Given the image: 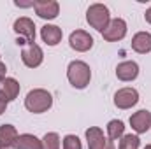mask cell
Segmentation results:
<instances>
[{"instance_id":"obj_20","label":"cell","mask_w":151,"mask_h":149,"mask_svg":"<svg viewBox=\"0 0 151 149\" xmlns=\"http://www.w3.org/2000/svg\"><path fill=\"white\" fill-rule=\"evenodd\" d=\"M141 146V139L139 135L135 133H127L119 139V144H118V149H139Z\"/></svg>"},{"instance_id":"obj_3","label":"cell","mask_w":151,"mask_h":149,"mask_svg":"<svg viewBox=\"0 0 151 149\" xmlns=\"http://www.w3.org/2000/svg\"><path fill=\"white\" fill-rule=\"evenodd\" d=\"M86 21L91 28H95L97 32H104L111 21V12L109 7L104 4H91L86 11Z\"/></svg>"},{"instance_id":"obj_16","label":"cell","mask_w":151,"mask_h":149,"mask_svg":"<svg viewBox=\"0 0 151 149\" xmlns=\"http://www.w3.org/2000/svg\"><path fill=\"white\" fill-rule=\"evenodd\" d=\"M19 90H21V86H19V82H18L14 77H5V79H4V82H2V91L5 93V97H7L9 102H12V100L18 98Z\"/></svg>"},{"instance_id":"obj_15","label":"cell","mask_w":151,"mask_h":149,"mask_svg":"<svg viewBox=\"0 0 151 149\" xmlns=\"http://www.w3.org/2000/svg\"><path fill=\"white\" fill-rule=\"evenodd\" d=\"M18 137H19V133H18L16 126H12V125H0V144L2 146L12 149L16 146Z\"/></svg>"},{"instance_id":"obj_13","label":"cell","mask_w":151,"mask_h":149,"mask_svg":"<svg viewBox=\"0 0 151 149\" xmlns=\"http://www.w3.org/2000/svg\"><path fill=\"white\" fill-rule=\"evenodd\" d=\"M62 37H63V32L56 25H44L40 28V39L47 46H58L62 42Z\"/></svg>"},{"instance_id":"obj_10","label":"cell","mask_w":151,"mask_h":149,"mask_svg":"<svg viewBox=\"0 0 151 149\" xmlns=\"http://www.w3.org/2000/svg\"><path fill=\"white\" fill-rule=\"evenodd\" d=\"M130 126L135 132V135H142L151 128V112L146 109L134 112L130 116Z\"/></svg>"},{"instance_id":"obj_27","label":"cell","mask_w":151,"mask_h":149,"mask_svg":"<svg viewBox=\"0 0 151 149\" xmlns=\"http://www.w3.org/2000/svg\"><path fill=\"white\" fill-rule=\"evenodd\" d=\"M144 149H151V144H148V146H146V148H144Z\"/></svg>"},{"instance_id":"obj_7","label":"cell","mask_w":151,"mask_h":149,"mask_svg":"<svg viewBox=\"0 0 151 149\" xmlns=\"http://www.w3.org/2000/svg\"><path fill=\"white\" fill-rule=\"evenodd\" d=\"M127 21L125 19H121V18H114L109 21V25H107V28L102 32V37L104 40H107V42H118V40H121V39L127 37Z\"/></svg>"},{"instance_id":"obj_6","label":"cell","mask_w":151,"mask_h":149,"mask_svg":"<svg viewBox=\"0 0 151 149\" xmlns=\"http://www.w3.org/2000/svg\"><path fill=\"white\" fill-rule=\"evenodd\" d=\"M12 28L19 35V39H23L27 44H35V23L30 18H27V16L18 18L14 21Z\"/></svg>"},{"instance_id":"obj_2","label":"cell","mask_w":151,"mask_h":149,"mask_svg":"<svg viewBox=\"0 0 151 149\" xmlns=\"http://www.w3.org/2000/svg\"><path fill=\"white\" fill-rule=\"evenodd\" d=\"M67 79L76 90H84L91 81V69L86 62L74 60L67 67Z\"/></svg>"},{"instance_id":"obj_18","label":"cell","mask_w":151,"mask_h":149,"mask_svg":"<svg viewBox=\"0 0 151 149\" xmlns=\"http://www.w3.org/2000/svg\"><path fill=\"white\" fill-rule=\"evenodd\" d=\"M107 130V139L109 140H119L123 135H125V123L121 119H111L106 126Z\"/></svg>"},{"instance_id":"obj_23","label":"cell","mask_w":151,"mask_h":149,"mask_svg":"<svg viewBox=\"0 0 151 149\" xmlns=\"http://www.w3.org/2000/svg\"><path fill=\"white\" fill-rule=\"evenodd\" d=\"M7 77V67H5V63H2L0 62V84L4 82V79Z\"/></svg>"},{"instance_id":"obj_25","label":"cell","mask_w":151,"mask_h":149,"mask_svg":"<svg viewBox=\"0 0 151 149\" xmlns=\"http://www.w3.org/2000/svg\"><path fill=\"white\" fill-rule=\"evenodd\" d=\"M106 149H116V146H114L113 140H109V144H107V148H106Z\"/></svg>"},{"instance_id":"obj_5","label":"cell","mask_w":151,"mask_h":149,"mask_svg":"<svg viewBox=\"0 0 151 149\" xmlns=\"http://www.w3.org/2000/svg\"><path fill=\"white\" fill-rule=\"evenodd\" d=\"M21 62L28 69H37L44 62V51L39 44H27L21 51Z\"/></svg>"},{"instance_id":"obj_8","label":"cell","mask_w":151,"mask_h":149,"mask_svg":"<svg viewBox=\"0 0 151 149\" xmlns=\"http://www.w3.org/2000/svg\"><path fill=\"white\" fill-rule=\"evenodd\" d=\"M93 37L86 30H74L69 37V46L77 53H86L93 47Z\"/></svg>"},{"instance_id":"obj_21","label":"cell","mask_w":151,"mask_h":149,"mask_svg":"<svg viewBox=\"0 0 151 149\" xmlns=\"http://www.w3.org/2000/svg\"><path fill=\"white\" fill-rule=\"evenodd\" d=\"M62 149H83V144H81L77 135L69 133L62 139Z\"/></svg>"},{"instance_id":"obj_11","label":"cell","mask_w":151,"mask_h":149,"mask_svg":"<svg viewBox=\"0 0 151 149\" xmlns=\"http://www.w3.org/2000/svg\"><path fill=\"white\" fill-rule=\"evenodd\" d=\"M84 135H86L88 149H106L109 144V139L104 135V130L99 126H90Z\"/></svg>"},{"instance_id":"obj_12","label":"cell","mask_w":151,"mask_h":149,"mask_svg":"<svg viewBox=\"0 0 151 149\" xmlns=\"http://www.w3.org/2000/svg\"><path fill=\"white\" fill-rule=\"evenodd\" d=\"M139 75V65L132 60H127V62H121L118 63L116 67V77L123 82H132L135 81Z\"/></svg>"},{"instance_id":"obj_26","label":"cell","mask_w":151,"mask_h":149,"mask_svg":"<svg viewBox=\"0 0 151 149\" xmlns=\"http://www.w3.org/2000/svg\"><path fill=\"white\" fill-rule=\"evenodd\" d=\"M0 149H11V148H5V146H2V144H0Z\"/></svg>"},{"instance_id":"obj_24","label":"cell","mask_w":151,"mask_h":149,"mask_svg":"<svg viewBox=\"0 0 151 149\" xmlns=\"http://www.w3.org/2000/svg\"><path fill=\"white\" fill-rule=\"evenodd\" d=\"M144 19L151 25V7H150V9H146V12H144Z\"/></svg>"},{"instance_id":"obj_9","label":"cell","mask_w":151,"mask_h":149,"mask_svg":"<svg viewBox=\"0 0 151 149\" xmlns=\"http://www.w3.org/2000/svg\"><path fill=\"white\" fill-rule=\"evenodd\" d=\"M34 11L39 18L51 21L60 14V4L56 0H37L34 2Z\"/></svg>"},{"instance_id":"obj_1","label":"cell","mask_w":151,"mask_h":149,"mask_svg":"<svg viewBox=\"0 0 151 149\" xmlns=\"http://www.w3.org/2000/svg\"><path fill=\"white\" fill-rule=\"evenodd\" d=\"M25 107L27 111L32 112V114H42V112H47L53 107V97L47 90L44 88H35V90H30L25 97Z\"/></svg>"},{"instance_id":"obj_22","label":"cell","mask_w":151,"mask_h":149,"mask_svg":"<svg viewBox=\"0 0 151 149\" xmlns=\"http://www.w3.org/2000/svg\"><path fill=\"white\" fill-rule=\"evenodd\" d=\"M7 105H9V100H7V97H5V93L0 90V116L5 112V109H7Z\"/></svg>"},{"instance_id":"obj_17","label":"cell","mask_w":151,"mask_h":149,"mask_svg":"<svg viewBox=\"0 0 151 149\" xmlns=\"http://www.w3.org/2000/svg\"><path fill=\"white\" fill-rule=\"evenodd\" d=\"M14 149H40V139H37L34 133H21Z\"/></svg>"},{"instance_id":"obj_14","label":"cell","mask_w":151,"mask_h":149,"mask_svg":"<svg viewBox=\"0 0 151 149\" xmlns=\"http://www.w3.org/2000/svg\"><path fill=\"white\" fill-rule=\"evenodd\" d=\"M132 49L139 54L151 53V34L150 32H137L132 37Z\"/></svg>"},{"instance_id":"obj_19","label":"cell","mask_w":151,"mask_h":149,"mask_svg":"<svg viewBox=\"0 0 151 149\" xmlns=\"http://www.w3.org/2000/svg\"><path fill=\"white\" fill-rule=\"evenodd\" d=\"M60 146H62V139L56 132H47L40 139V149H60Z\"/></svg>"},{"instance_id":"obj_4","label":"cell","mask_w":151,"mask_h":149,"mask_svg":"<svg viewBox=\"0 0 151 149\" xmlns=\"http://www.w3.org/2000/svg\"><path fill=\"white\" fill-rule=\"evenodd\" d=\"M139 102V91L135 88H121L114 93V105L121 111H127V109H132L135 104Z\"/></svg>"}]
</instances>
